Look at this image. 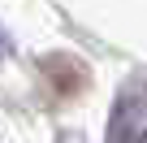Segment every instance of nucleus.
I'll return each instance as SVG.
<instances>
[{"mask_svg": "<svg viewBox=\"0 0 147 143\" xmlns=\"http://www.w3.org/2000/svg\"><path fill=\"white\" fill-rule=\"evenodd\" d=\"M0 56H5V43H0Z\"/></svg>", "mask_w": 147, "mask_h": 143, "instance_id": "obj_1", "label": "nucleus"}]
</instances>
